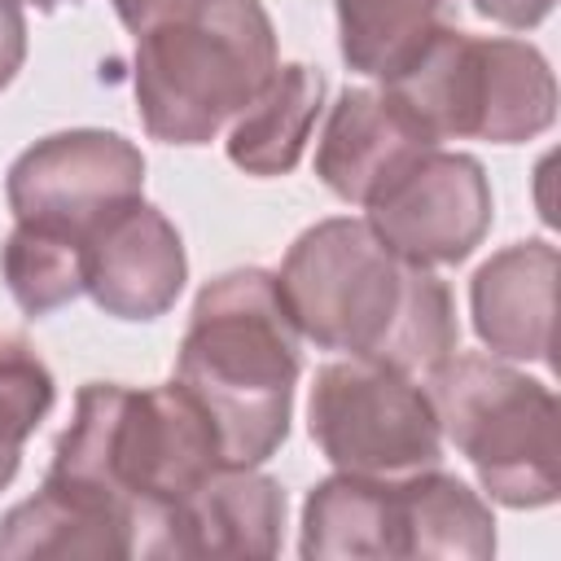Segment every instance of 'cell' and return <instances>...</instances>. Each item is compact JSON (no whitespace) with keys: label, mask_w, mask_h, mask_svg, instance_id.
<instances>
[{"label":"cell","mask_w":561,"mask_h":561,"mask_svg":"<svg viewBox=\"0 0 561 561\" xmlns=\"http://www.w3.org/2000/svg\"><path fill=\"white\" fill-rule=\"evenodd\" d=\"M145 193V153L105 127H70L35 140L9 167L13 224L83 241L105 215Z\"/></svg>","instance_id":"ba28073f"},{"label":"cell","mask_w":561,"mask_h":561,"mask_svg":"<svg viewBox=\"0 0 561 561\" xmlns=\"http://www.w3.org/2000/svg\"><path fill=\"white\" fill-rule=\"evenodd\" d=\"M337 48L355 75L394 79L438 26L443 0H333Z\"/></svg>","instance_id":"ac0fdd59"},{"label":"cell","mask_w":561,"mask_h":561,"mask_svg":"<svg viewBox=\"0 0 561 561\" xmlns=\"http://www.w3.org/2000/svg\"><path fill=\"white\" fill-rule=\"evenodd\" d=\"M0 272L13 302L31 320L53 316L57 307L83 294V241L48 228L13 224V232L0 245Z\"/></svg>","instance_id":"d6986e66"},{"label":"cell","mask_w":561,"mask_h":561,"mask_svg":"<svg viewBox=\"0 0 561 561\" xmlns=\"http://www.w3.org/2000/svg\"><path fill=\"white\" fill-rule=\"evenodd\" d=\"M469 4H473V13H482L486 22H500L508 31H530L557 9V0H469Z\"/></svg>","instance_id":"7402d4cb"},{"label":"cell","mask_w":561,"mask_h":561,"mask_svg":"<svg viewBox=\"0 0 561 561\" xmlns=\"http://www.w3.org/2000/svg\"><path fill=\"white\" fill-rule=\"evenodd\" d=\"M443 438L473 465L482 491L504 508H548L561 495L557 394L500 355H460L425 373Z\"/></svg>","instance_id":"8992f818"},{"label":"cell","mask_w":561,"mask_h":561,"mask_svg":"<svg viewBox=\"0 0 561 561\" xmlns=\"http://www.w3.org/2000/svg\"><path fill=\"white\" fill-rule=\"evenodd\" d=\"M188 280V254L175 224L131 197L83 237V294L114 320H158Z\"/></svg>","instance_id":"30bf717a"},{"label":"cell","mask_w":561,"mask_h":561,"mask_svg":"<svg viewBox=\"0 0 561 561\" xmlns=\"http://www.w3.org/2000/svg\"><path fill=\"white\" fill-rule=\"evenodd\" d=\"M298 337L320 351L430 373L460 351L456 307L443 276L399 259L351 215L320 219L294 237L276 272Z\"/></svg>","instance_id":"7a4b0ae2"},{"label":"cell","mask_w":561,"mask_h":561,"mask_svg":"<svg viewBox=\"0 0 561 561\" xmlns=\"http://www.w3.org/2000/svg\"><path fill=\"white\" fill-rule=\"evenodd\" d=\"M276 26L263 0H202L136 31L131 92L162 145H210L276 75Z\"/></svg>","instance_id":"277c9868"},{"label":"cell","mask_w":561,"mask_h":561,"mask_svg":"<svg viewBox=\"0 0 561 561\" xmlns=\"http://www.w3.org/2000/svg\"><path fill=\"white\" fill-rule=\"evenodd\" d=\"M0 557H131V535L110 508L44 478L31 500L4 513Z\"/></svg>","instance_id":"e0dca14e"},{"label":"cell","mask_w":561,"mask_h":561,"mask_svg":"<svg viewBox=\"0 0 561 561\" xmlns=\"http://www.w3.org/2000/svg\"><path fill=\"white\" fill-rule=\"evenodd\" d=\"M298 552L307 561H346V557H399V513L394 478L333 473L316 482L302 500Z\"/></svg>","instance_id":"2e32d148"},{"label":"cell","mask_w":561,"mask_h":561,"mask_svg":"<svg viewBox=\"0 0 561 561\" xmlns=\"http://www.w3.org/2000/svg\"><path fill=\"white\" fill-rule=\"evenodd\" d=\"M438 145L386 88H346L316 140V175L320 184L364 206L408 158Z\"/></svg>","instance_id":"8fae6325"},{"label":"cell","mask_w":561,"mask_h":561,"mask_svg":"<svg viewBox=\"0 0 561 561\" xmlns=\"http://www.w3.org/2000/svg\"><path fill=\"white\" fill-rule=\"evenodd\" d=\"M368 228L399 259L421 267L465 263L495 219L486 167L473 153L430 145L408 158L368 202Z\"/></svg>","instance_id":"9c48e42d"},{"label":"cell","mask_w":561,"mask_h":561,"mask_svg":"<svg viewBox=\"0 0 561 561\" xmlns=\"http://www.w3.org/2000/svg\"><path fill=\"white\" fill-rule=\"evenodd\" d=\"M386 92L438 145H522L557 123V75L535 44L508 35H469L443 22L412 53V61L386 79Z\"/></svg>","instance_id":"5b68a950"},{"label":"cell","mask_w":561,"mask_h":561,"mask_svg":"<svg viewBox=\"0 0 561 561\" xmlns=\"http://www.w3.org/2000/svg\"><path fill=\"white\" fill-rule=\"evenodd\" d=\"M307 430L342 473L403 478L443 460V430L425 386L412 373L355 355L316 368Z\"/></svg>","instance_id":"52a82bcc"},{"label":"cell","mask_w":561,"mask_h":561,"mask_svg":"<svg viewBox=\"0 0 561 561\" xmlns=\"http://www.w3.org/2000/svg\"><path fill=\"white\" fill-rule=\"evenodd\" d=\"M399 504V557H495V517L491 504L456 473L416 469L394 478Z\"/></svg>","instance_id":"9a60e30c"},{"label":"cell","mask_w":561,"mask_h":561,"mask_svg":"<svg viewBox=\"0 0 561 561\" xmlns=\"http://www.w3.org/2000/svg\"><path fill=\"white\" fill-rule=\"evenodd\" d=\"M298 373V329L272 272L232 267L197 289L175 381L206 412L224 465L254 469L280 451Z\"/></svg>","instance_id":"3957f363"},{"label":"cell","mask_w":561,"mask_h":561,"mask_svg":"<svg viewBox=\"0 0 561 561\" xmlns=\"http://www.w3.org/2000/svg\"><path fill=\"white\" fill-rule=\"evenodd\" d=\"M324 110V75L307 61H285L263 83V92L232 118L228 162L245 175L276 180L289 175L311 140V127Z\"/></svg>","instance_id":"5bb4252c"},{"label":"cell","mask_w":561,"mask_h":561,"mask_svg":"<svg viewBox=\"0 0 561 561\" xmlns=\"http://www.w3.org/2000/svg\"><path fill=\"white\" fill-rule=\"evenodd\" d=\"M215 469L219 438L180 381H88L57 434L48 482L110 508L131 535V557H175V517Z\"/></svg>","instance_id":"6da1fadb"},{"label":"cell","mask_w":561,"mask_h":561,"mask_svg":"<svg viewBox=\"0 0 561 561\" xmlns=\"http://www.w3.org/2000/svg\"><path fill=\"white\" fill-rule=\"evenodd\" d=\"M478 342L500 359H552L557 311V245L543 237L495 250L469 280Z\"/></svg>","instance_id":"7c38bea8"},{"label":"cell","mask_w":561,"mask_h":561,"mask_svg":"<svg viewBox=\"0 0 561 561\" xmlns=\"http://www.w3.org/2000/svg\"><path fill=\"white\" fill-rule=\"evenodd\" d=\"M53 403L57 381L48 364L22 337H0V491L13 482L22 447L53 412Z\"/></svg>","instance_id":"ffe728a7"},{"label":"cell","mask_w":561,"mask_h":561,"mask_svg":"<svg viewBox=\"0 0 561 561\" xmlns=\"http://www.w3.org/2000/svg\"><path fill=\"white\" fill-rule=\"evenodd\" d=\"M22 4H35L39 13H57L61 4H79V0H22Z\"/></svg>","instance_id":"cb8c5ba5"},{"label":"cell","mask_w":561,"mask_h":561,"mask_svg":"<svg viewBox=\"0 0 561 561\" xmlns=\"http://www.w3.org/2000/svg\"><path fill=\"white\" fill-rule=\"evenodd\" d=\"M188 4H202V0H114V13H118V22L136 35V31H145L149 22H158V18H167V13H180V9H188Z\"/></svg>","instance_id":"603a6c76"},{"label":"cell","mask_w":561,"mask_h":561,"mask_svg":"<svg viewBox=\"0 0 561 561\" xmlns=\"http://www.w3.org/2000/svg\"><path fill=\"white\" fill-rule=\"evenodd\" d=\"M285 530V486L267 473L224 465L175 517V557H276Z\"/></svg>","instance_id":"4fadbf2b"},{"label":"cell","mask_w":561,"mask_h":561,"mask_svg":"<svg viewBox=\"0 0 561 561\" xmlns=\"http://www.w3.org/2000/svg\"><path fill=\"white\" fill-rule=\"evenodd\" d=\"M26 61V13L22 0H0V92L18 79Z\"/></svg>","instance_id":"44dd1931"}]
</instances>
